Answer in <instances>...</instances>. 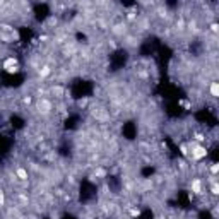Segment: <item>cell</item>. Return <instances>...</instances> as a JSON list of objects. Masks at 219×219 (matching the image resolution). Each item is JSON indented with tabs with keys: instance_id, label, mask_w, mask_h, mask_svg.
I'll use <instances>...</instances> for the list:
<instances>
[{
	"instance_id": "1",
	"label": "cell",
	"mask_w": 219,
	"mask_h": 219,
	"mask_svg": "<svg viewBox=\"0 0 219 219\" xmlns=\"http://www.w3.org/2000/svg\"><path fill=\"white\" fill-rule=\"evenodd\" d=\"M188 147L192 149V158H193L195 161H199V159H202V158L207 156V149H205L204 145L197 144V142H192Z\"/></svg>"
},
{
	"instance_id": "2",
	"label": "cell",
	"mask_w": 219,
	"mask_h": 219,
	"mask_svg": "<svg viewBox=\"0 0 219 219\" xmlns=\"http://www.w3.org/2000/svg\"><path fill=\"white\" fill-rule=\"evenodd\" d=\"M190 188H192V192L195 193V195H202V182L199 178H193L192 183H190Z\"/></svg>"
},
{
	"instance_id": "3",
	"label": "cell",
	"mask_w": 219,
	"mask_h": 219,
	"mask_svg": "<svg viewBox=\"0 0 219 219\" xmlns=\"http://www.w3.org/2000/svg\"><path fill=\"white\" fill-rule=\"evenodd\" d=\"M15 176H17L19 180H23V182H26L29 175H27V170H24V168H21V166H19L17 170H15Z\"/></svg>"
},
{
	"instance_id": "4",
	"label": "cell",
	"mask_w": 219,
	"mask_h": 219,
	"mask_svg": "<svg viewBox=\"0 0 219 219\" xmlns=\"http://www.w3.org/2000/svg\"><path fill=\"white\" fill-rule=\"evenodd\" d=\"M209 91H211V96L212 98H219V84H217V82H211Z\"/></svg>"
},
{
	"instance_id": "5",
	"label": "cell",
	"mask_w": 219,
	"mask_h": 219,
	"mask_svg": "<svg viewBox=\"0 0 219 219\" xmlns=\"http://www.w3.org/2000/svg\"><path fill=\"white\" fill-rule=\"evenodd\" d=\"M12 67H17V60H15L14 57H9V58L4 62V69L7 70V69H12Z\"/></svg>"
},
{
	"instance_id": "6",
	"label": "cell",
	"mask_w": 219,
	"mask_h": 219,
	"mask_svg": "<svg viewBox=\"0 0 219 219\" xmlns=\"http://www.w3.org/2000/svg\"><path fill=\"white\" fill-rule=\"evenodd\" d=\"M50 72H52V69H50V67L40 69V77H46V75H50Z\"/></svg>"
},
{
	"instance_id": "7",
	"label": "cell",
	"mask_w": 219,
	"mask_h": 219,
	"mask_svg": "<svg viewBox=\"0 0 219 219\" xmlns=\"http://www.w3.org/2000/svg\"><path fill=\"white\" fill-rule=\"evenodd\" d=\"M180 151H182V154H183V156H187V154H188V145H185V144H183L182 147H180Z\"/></svg>"
},
{
	"instance_id": "8",
	"label": "cell",
	"mask_w": 219,
	"mask_h": 219,
	"mask_svg": "<svg viewBox=\"0 0 219 219\" xmlns=\"http://www.w3.org/2000/svg\"><path fill=\"white\" fill-rule=\"evenodd\" d=\"M139 214H141V211H139V209H135V207L130 209V216H134V217H135V216H139Z\"/></svg>"
},
{
	"instance_id": "9",
	"label": "cell",
	"mask_w": 219,
	"mask_h": 219,
	"mask_svg": "<svg viewBox=\"0 0 219 219\" xmlns=\"http://www.w3.org/2000/svg\"><path fill=\"white\" fill-rule=\"evenodd\" d=\"M94 175H96V176H104V175H106V171H104V170H101V168H99V170H96V171H94Z\"/></svg>"
},
{
	"instance_id": "10",
	"label": "cell",
	"mask_w": 219,
	"mask_h": 219,
	"mask_svg": "<svg viewBox=\"0 0 219 219\" xmlns=\"http://www.w3.org/2000/svg\"><path fill=\"white\" fill-rule=\"evenodd\" d=\"M217 171H219V166H217V164L214 163V164H212V166H211V173H212V175H216V173H217Z\"/></svg>"
},
{
	"instance_id": "11",
	"label": "cell",
	"mask_w": 219,
	"mask_h": 219,
	"mask_svg": "<svg viewBox=\"0 0 219 219\" xmlns=\"http://www.w3.org/2000/svg\"><path fill=\"white\" fill-rule=\"evenodd\" d=\"M180 104H182V106H185L187 110H190V108H192V104H190V101H180Z\"/></svg>"
},
{
	"instance_id": "12",
	"label": "cell",
	"mask_w": 219,
	"mask_h": 219,
	"mask_svg": "<svg viewBox=\"0 0 219 219\" xmlns=\"http://www.w3.org/2000/svg\"><path fill=\"white\" fill-rule=\"evenodd\" d=\"M217 190H219V187H217V183L214 182V183H212V193H214V195H217V193H219Z\"/></svg>"
},
{
	"instance_id": "13",
	"label": "cell",
	"mask_w": 219,
	"mask_h": 219,
	"mask_svg": "<svg viewBox=\"0 0 219 219\" xmlns=\"http://www.w3.org/2000/svg\"><path fill=\"white\" fill-rule=\"evenodd\" d=\"M195 141H199V142H202V141H205V137L202 134H195Z\"/></svg>"
},
{
	"instance_id": "14",
	"label": "cell",
	"mask_w": 219,
	"mask_h": 219,
	"mask_svg": "<svg viewBox=\"0 0 219 219\" xmlns=\"http://www.w3.org/2000/svg\"><path fill=\"white\" fill-rule=\"evenodd\" d=\"M62 93H63L62 87H53V94H62Z\"/></svg>"
},
{
	"instance_id": "15",
	"label": "cell",
	"mask_w": 219,
	"mask_h": 219,
	"mask_svg": "<svg viewBox=\"0 0 219 219\" xmlns=\"http://www.w3.org/2000/svg\"><path fill=\"white\" fill-rule=\"evenodd\" d=\"M211 29L214 31V33H217V24H212V26H211Z\"/></svg>"
},
{
	"instance_id": "16",
	"label": "cell",
	"mask_w": 219,
	"mask_h": 219,
	"mask_svg": "<svg viewBox=\"0 0 219 219\" xmlns=\"http://www.w3.org/2000/svg\"><path fill=\"white\" fill-rule=\"evenodd\" d=\"M158 219H164V217H158Z\"/></svg>"
}]
</instances>
